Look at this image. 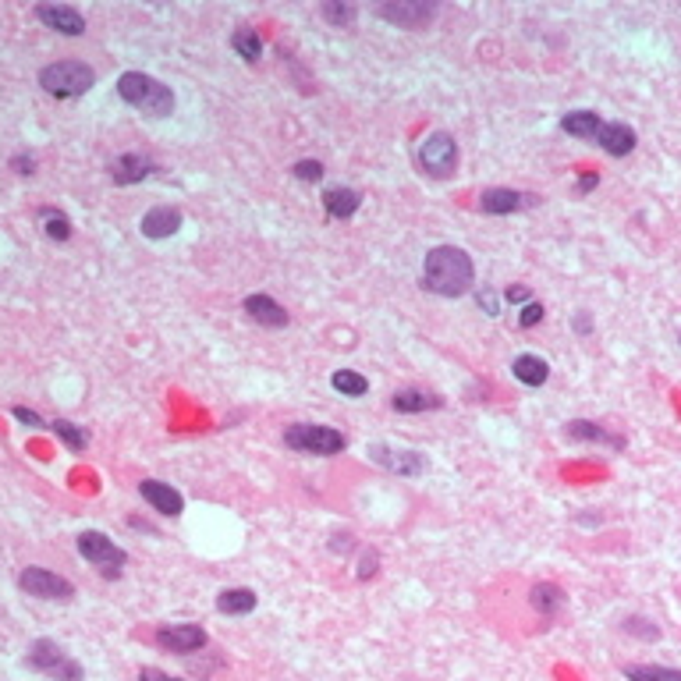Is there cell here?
<instances>
[{
	"instance_id": "4dcf8cb0",
	"label": "cell",
	"mask_w": 681,
	"mask_h": 681,
	"mask_svg": "<svg viewBox=\"0 0 681 681\" xmlns=\"http://www.w3.org/2000/svg\"><path fill=\"white\" fill-rule=\"evenodd\" d=\"M324 18H327L331 25H338V28H340V25L348 28V25H351V21L358 18V11H355L351 4H340V0H327V4H324Z\"/></svg>"
},
{
	"instance_id": "9a60e30c",
	"label": "cell",
	"mask_w": 681,
	"mask_h": 681,
	"mask_svg": "<svg viewBox=\"0 0 681 681\" xmlns=\"http://www.w3.org/2000/svg\"><path fill=\"white\" fill-rule=\"evenodd\" d=\"M156 171V160L146 156V153H121L114 164H110V178L114 185H135L142 178H149Z\"/></svg>"
},
{
	"instance_id": "f546056e",
	"label": "cell",
	"mask_w": 681,
	"mask_h": 681,
	"mask_svg": "<svg viewBox=\"0 0 681 681\" xmlns=\"http://www.w3.org/2000/svg\"><path fill=\"white\" fill-rule=\"evenodd\" d=\"M629 681H681V671L675 668H661V664H629L625 668Z\"/></svg>"
},
{
	"instance_id": "8fae6325",
	"label": "cell",
	"mask_w": 681,
	"mask_h": 681,
	"mask_svg": "<svg viewBox=\"0 0 681 681\" xmlns=\"http://www.w3.org/2000/svg\"><path fill=\"white\" fill-rule=\"evenodd\" d=\"M369 458H373L376 465H383V469L397 472V476H419V472L426 469V461H422V454H419V451L387 447V444H373V447H369Z\"/></svg>"
},
{
	"instance_id": "60d3db41",
	"label": "cell",
	"mask_w": 681,
	"mask_h": 681,
	"mask_svg": "<svg viewBox=\"0 0 681 681\" xmlns=\"http://www.w3.org/2000/svg\"><path fill=\"white\" fill-rule=\"evenodd\" d=\"M504 299H508V302H525V299H529V292H525V288H508V292H504Z\"/></svg>"
},
{
	"instance_id": "8d00e7d4",
	"label": "cell",
	"mask_w": 681,
	"mask_h": 681,
	"mask_svg": "<svg viewBox=\"0 0 681 681\" xmlns=\"http://www.w3.org/2000/svg\"><path fill=\"white\" fill-rule=\"evenodd\" d=\"M597 185H600V174H597V171H589V174H582V178H579V185H575V188H579V196H586V192H593Z\"/></svg>"
},
{
	"instance_id": "52a82bcc",
	"label": "cell",
	"mask_w": 681,
	"mask_h": 681,
	"mask_svg": "<svg viewBox=\"0 0 681 681\" xmlns=\"http://www.w3.org/2000/svg\"><path fill=\"white\" fill-rule=\"evenodd\" d=\"M419 167L429 178H451L458 171V142L447 132H433L419 142Z\"/></svg>"
},
{
	"instance_id": "74e56055",
	"label": "cell",
	"mask_w": 681,
	"mask_h": 681,
	"mask_svg": "<svg viewBox=\"0 0 681 681\" xmlns=\"http://www.w3.org/2000/svg\"><path fill=\"white\" fill-rule=\"evenodd\" d=\"M139 681H181V678H171V675H164V671H156V668H142V671H139Z\"/></svg>"
},
{
	"instance_id": "277c9868",
	"label": "cell",
	"mask_w": 681,
	"mask_h": 681,
	"mask_svg": "<svg viewBox=\"0 0 681 681\" xmlns=\"http://www.w3.org/2000/svg\"><path fill=\"white\" fill-rule=\"evenodd\" d=\"M284 444L292 451H302V454H340L348 447L344 433H338L334 426H320V422H295L284 429Z\"/></svg>"
},
{
	"instance_id": "f35d334b",
	"label": "cell",
	"mask_w": 681,
	"mask_h": 681,
	"mask_svg": "<svg viewBox=\"0 0 681 681\" xmlns=\"http://www.w3.org/2000/svg\"><path fill=\"white\" fill-rule=\"evenodd\" d=\"M369 575H376V554H369V557H362V568H358V579H369Z\"/></svg>"
},
{
	"instance_id": "8992f818",
	"label": "cell",
	"mask_w": 681,
	"mask_h": 681,
	"mask_svg": "<svg viewBox=\"0 0 681 681\" xmlns=\"http://www.w3.org/2000/svg\"><path fill=\"white\" fill-rule=\"evenodd\" d=\"M78 554H82L92 568H100L103 579H117L121 568L128 565V554H124L107 533H100V529H85V533L78 536Z\"/></svg>"
},
{
	"instance_id": "d6a6232c",
	"label": "cell",
	"mask_w": 681,
	"mask_h": 681,
	"mask_svg": "<svg viewBox=\"0 0 681 681\" xmlns=\"http://www.w3.org/2000/svg\"><path fill=\"white\" fill-rule=\"evenodd\" d=\"M625 629H629L632 636H643V639H661V629H657V625H650V621H643V618H632Z\"/></svg>"
},
{
	"instance_id": "7402d4cb",
	"label": "cell",
	"mask_w": 681,
	"mask_h": 681,
	"mask_svg": "<svg viewBox=\"0 0 681 681\" xmlns=\"http://www.w3.org/2000/svg\"><path fill=\"white\" fill-rule=\"evenodd\" d=\"M217 611H220V614H231V618L252 614V611H256V589H245V586L224 589V593L217 597Z\"/></svg>"
},
{
	"instance_id": "83f0119b",
	"label": "cell",
	"mask_w": 681,
	"mask_h": 681,
	"mask_svg": "<svg viewBox=\"0 0 681 681\" xmlns=\"http://www.w3.org/2000/svg\"><path fill=\"white\" fill-rule=\"evenodd\" d=\"M231 46H235V53H238L242 60H260V57H263V39H260L256 28H249V25H242V28L231 36Z\"/></svg>"
},
{
	"instance_id": "b9f144b4",
	"label": "cell",
	"mask_w": 681,
	"mask_h": 681,
	"mask_svg": "<svg viewBox=\"0 0 681 681\" xmlns=\"http://www.w3.org/2000/svg\"><path fill=\"white\" fill-rule=\"evenodd\" d=\"M575 327H579V334H589V320H586V316H579Z\"/></svg>"
},
{
	"instance_id": "ab89813d",
	"label": "cell",
	"mask_w": 681,
	"mask_h": 681,
	"mask_svg": "<svg viewBox=\"0 0 681 681\" xmlns=\"http://www.w3.org/2000/svg\"><path fill=\"white\" fill-rule=\"evenodd\" d=\"M479 306H486V313H490V316H497V313H501V309H497L493 292H483V295H479Z\"/></svg>"
},
{
	"instance_id": "2e32d148",
	"label": "cell",
	"mask_w": 681,
	"mask_h": 681,
	"mask_svg": "<svg viewBox=\"0 0 681 681\" xmlns=\"http://www.w3.org/2000/svg\"><path fill=\"white\" fill-rule=\"evenodd\" d=\"M139 231H142L146 238H153V242L171 238V235L181 231V210H178V206H153V210L139 220Z\"/></svg>"
},
{
	"instance_id": "4316f807",
	"label": "cell",
	"mask_w": 681,
	"mask_h": 681,
	"mask_svg": "<svg viewBox=\"0 0 681 681\" xmlns=\"http://www.w3.org/2000/svg\"><path fill=\"white\" fill-rule=\"evenodd\" d=\"M331 387L338 390L340 397H362V394L369 390V380H365L362 373H355V369H338V373L331 376Z\"/></svg>"
},
{
	"instance_id": "44dd1931",
	"label": "cell",
	"mask_w": 681,
	"mask_h": 681,
	"mask_svg": "<svg viewBox=\"0 0 681 681\" xmlns=\"http://www.w3.org/2000/svg\"><path fill=\"white\" fill-rule=\"evenodd\" d=\"M565 433H568L572 440H589V444H607V447H614V451H621V447H625V437H614V433H607L604 426H597V422H586V419H572Z\"/></svg>"
},
{
	"instance_id": "d6986e66",
	"label": "cell",
	"mask_w": 681,
	"mask_h": 681,
	"mask_svg": "<svg viewBox=\"0 0 681 681\" xmlns=\"http://www.w3.org/2000/svg\"><path fill=\"white\" fill-rule=\"evenodd\" d=\"M358 206H362V196H358L355 188L334 185V188H327V192H324V210H327V217H334V220H348V217H355V213H358Z\"/></svg>"
},
{
	"instance_id": "3957f363",
	"label": "cell",
	"mask_w": 681,
	"mask_h": 681,
	"mask_svg": "<svg viewBox=\"0 0 681 681\" xmlns=\"http://www.w3.org/2000/svg\"><path fill=\"white\" fill-rule=\"evenodd\" d=\"M39 85L57 100H71L96 85V71L85 60H57L39 71Z\"/></svg>"
},
{
	"instance_id": "d4e9b609",
	"label": "cell",
	"mask_w": 681,
	"mask_h": 681,
	"mask_svg": "<svg viewBox=\"0 0 681 681\" xmlns=\"http://www.w3.org/2000/svg\"><path fill=\"white\" fill-rule=\"evenodd\" d=\"M390 405H394V412H433L444 405V397L426 394V390H397L390 397Z\"/></svg>"
},
{
	"instance_id": "30bf717a",
	"label": "cell",
	"mask_w": 681,
	"mask_h": 681,
	"mask_svg": "<svg viewBox=\"0 0 681 681\" xmlns=\"http://www.w3.org/2000/svg\"><path fill=\"white\" fill-rule=\"evenodd\" d=\"M156 646L160 650H171V653H196L206 646V632L199 625H160L156 629Z\"/></svg>"
},
{
	"instance_id": "7c38bea8",
	"label": "cell",
	"mask_w": 681,
	"mask_h": 681,
	"mask_svg": "<svg viewBox=\"0 0 681 681\" xmlns=\"http://www.w3.org/2000/svg\"><path fill=\"white\" fill-rule=\"evenodd\" d=\"M36 18H39L46 28L60 32V36H82V32H85L82 11H78V7H68V4H39V7H36Z\"/></svg>"
},
{
	"instance_id": "ba28073f",
	"label": "cell",
	"mask_w": 681,
	"mask_h": 681,
	"mask_svg": "<svg viewBox=\"0 0 681 681\" xmlns=\"http://www.w3.org/2000/svg\"><path fill=\"white\" fill-rule=\"evenodd\" d=\"M18 589L28 593V597H36V600H57V604H68V600L75 597V586H71L68 579L53 575V572H46V568H36V565L21 568Z\"/></svg>"
},
{
	"instance_id": "e575fe53",
	"label": "cell",
	"mask_w": 681,
	"mask_h": 681,
	"mask_svg": "<svg viewBox=\"0 0 681 681\" xmlns=\"http://www.w3.org/2000/svg\"><path fill=\"white\" fill-rule=\"evenodd\" d=\"M540 320H543V306H540V302H529V306L522 309V316H518V327L529 331V327H536Z\"/></svg>"
},
{
	"instance_id": "ac0fdd59",
	"label": "cell",
	"mask_w": 681,
	"mask_h": 681,
	"mask_svg": "<svg viewBox=\"0 0 681 681\" xmlns=\"http://www.w3.org/2000/svg\"><path fill=\"white\" fill-rule=\"evenodd\" d=\"M245 313H249V320H256L260 327H270V331L288 327L284 306H277L270 295H249V299H245Z\"/></svg>"
},
{
	"instance_id": "5b68a950",
	"label": "cell",
	"mask_w": 681,
	"mask_h": 681,
	"mask_svg": "<svg viewBox=\"0 0 681 681\" xmlns=\"http://www.w3.org/2000/svg\"><path fill=\"white\" fill-rule=\"evenodd\" d=\"M28 668L46 675L50 681H82V664L68 650H60L53 639H36L28 646Z\"/></svg>"
},
{
	"instance_id": "f1b7e54d",
	"label": "cell",
	"mask_w": 681,
	"mask_h": 681,
	"mask_svg": "<svg viewBox=\"0 0 681 681\" xmlns=\"http://www.w3.org/2000/svg\"><path fill=\"white\" fill-rule=\"evenodd\" d=\"M50 429L57 433V440H60L68 451H85V444H89V433H85L82 426L68 422V419H53V422H50Z\"/></svg>"
},
{
	"instance_id": "1f68e13d",
	"label": "cell",
	"mask_w": 681,
	"mask_h": 681,
	"mask_svg": "<svg viewBox=\"0 0 681 681\" xmlns=\"http://www.w3.org/2000/svg\"><path fill=\"white\" fill-rule=\"evenodd\" d=\"M292 171H295V178H299V181H324V174H327L320 160H299Z\"/></svg>"
},
{
	"instance_id": "836d02e7",
	"label": "cell",
	"mask_w": 681,
	"mask_h": 681,
	"mask_svg": "<svg viewBox=\"0 0 681 681\" xmlns=\"http://www.w3.org/2000/svg\"><path fill=\"white\" fill-rule=\"evenodd\" d=\"M11 171H14V174H21V178L36 174V156H28V153H18V156H11Z\"/></svg>"
},
{
	"instance_id": "e0dca14e",
	"label": "cell",
	"mask_w": 681,
	"mask_h": 681,
	"mask_svg": "<svg viewBox=\"0 0 681 681\" xmlns=\"http://www.w3.org/2000/svg\"><path fill=\"white\" fill-rule=\"evenodd\" d=\"M597 142H600L604 153H611V156H629L639 139H636V128H629L625 121H607V124L600 128Z\"/></svg>"
},
{
	"instance_id": "9c48e42d",
	"label": "cell",
	"mask_w": 681,
	"mask_h": 681,
	"mask_svg": "<svg viewBox=\"0 0 681 681\" xmlns=\"http://www.w3.org/2000/svg\"><path fill=\"white\" fill-rule=\"evenodd\" d=\"M376 14L397 28H422L433 14H437V4H426V0H387L376 7Z\"/></svg>"
},
{
	"instance_id": "484cf974",
	"label": "cell",
	"mask_w": 681,
	"mask_h": 681,
	"mask_svg": "<svg viewBox=\"0 0 681 681\" xmlns=\"http://www.w3.org/2000/svg\"><path fill=\"white\" fill-rule=\"evenodd\" d=\"M529 604L543 614V618H550V614H557L561 607H565V593L554 586V582H540V586H533V593H529Z\"/></svg>"
},
{
	"instance_id": "5bb4252c",
	"label": "cell",
	"mask_w": 681,
	"mask_h": 681,
	"mask_svg": "<svg viewBox=\"0 0 681 681\" xmlns=\"http://www.w3.org/2000/svg\"><path fill=\"white\" fill-rule=\"evenodd\" d=\"M536 196L529 192H515V188H486L479 196V210L490 213V217H504V213H518L525 206H533Z\"/></svg>"
},
{
	"instance_id": "ffe728a7",
	"label": "cell",
	"mask_w": 681,
	"mask_h": 681,
	"mask_svg": "<svg viewBox=\"0 0 681 681\" xmlns=\"http://www.w3.org/2000/svg\"><path fill=\"white\" fill-rule=\"evenodd\" d=\"M511 373H515V380L525 383V387H543V383L550 380V365H547V358H540V355H518V358L511 362Z\"/></svg>"
},
{
	"instance_id": "6da1fadb",
	"label": "cell",
	"mask_w": 681,
	"mask_h": 681,
	"mask_svg": "<svg viewBox=\"0 0 681 681\" xmlns=\"http://www.w3.org/2000/svg\"><path fill=\"white\" fill-rule=\"evenodd\" d=\"M476 284V267L465 249L454 245H437L422 260V288L440 295V299H461Z\"/></svg>"
},
{
	"instance_id": "d590c367",
	"label": "cell",
	"mask_w": 681,
	"mask_h": 681,
	"mask_svg": "<svg viewBox=\"0 0 681 681\" xmlns=\"http://www.w3.org/2000/svg\"><path fill=\"white\" fill-rule=\"evenodd\" d=\"M14 419L25 422L28 429H43V426H46V422L39 419V412H32V408H25V405H14Z\"/></svg>"
},
{
	"instance_id": "603a6c76",
	"label": "cell",
	"mask_w": 681,
	"mask_h": 681,
	"mask_svg": "<svg viewBox=\"0 0 681 681\" xmlns=\"http://www.w3.org/2000/svg\"><path fill=\"white\" fill-rule=\"evenodd\" d=\"M561 128H565L568 135H579V139H597L600 128H604V121H600L597 110H572V114L561 117Z\"/></svg>"
},
{
	"instance_id": "cb8c5ba5",
	"label": "cell",
	"mask_w": 681,
	"mask_h": 681,
	"mask_svg": "<svg viewBox=\"0 0 681 681\" xmlns=\"http://www.w3.org/2000/svg\"><path fill=\"white\" fill-rule=\"evenodd\" d=\"M36 217H39V228H43V235H46L50 242H68V238H71V217H68L64 210L43 206Z\"/></svg>"
},
{
	"instance_id": "7a4b0ae2",
	"label": "cell",
	"mask_w": 681,
	"mask_h": 681,
	"mask_svg": "<svg viewBox=\"0 0 681 681\" xmlns=\"http://www.w3.org/2000/svg\"><path fill=\"white\" fill-rule=\"evenodd\" d=\"M117 96L128 107H135V110H142L149 117H167L174 110V92L160 78H153L146 71H124L117 78Z\"/></svg>"
},
{
	"instance_id": "4fadbf2b",
	"label": "cell",
	"mask_w": 681,
	"mask_h": 681,
	"mask_svg": "<svg viewBox=\"0 0 681 681\" xmlns=\"http://www.w3.org/2000/svg\"><path fill=\"white\" fill-rule=\"evenodd\" d=\"M139 493H142V501H146L153 511H160V515H167V518H178V515L185 511V497H181L171 483L142 479V483H139Z\"/></svg>"
}]
</instances>
